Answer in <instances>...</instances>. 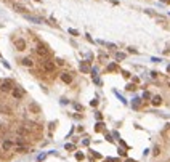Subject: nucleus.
I'll list each match as a JSON object with an SVG mask.
<instances>
[{
  "label": "nucleus",
  "mask_w": 170,
  "mask_h": 162,
  "mask_svg": "<svg viewBox=\"0 0 170 162\" xmlns=\"http://www.w3.org/2000/svg\"><path fill=\"white\" fill-rule=\"evenodd\" d=\"M13 82H11L10 79L7 80H3L2 83H0V92H3V93H11V90H13Z\"/></svg>",
  "instance_id": "obj_1"
},
{
  "label": "nucleus",
  "mask_w": 170,
  "mask_h": 162,
  "mask_svg": "<svg viewBox=\"0 0 170 162\" xmlns=\"http://www.w3.org/2000/svg\"><path fill=\"white\" fill-rule=\"evenodd\" d=\"M11 95H13V98H15V100H21V98L24 96V92H23V88L15 87L13 90H11Z\"/></svg>",
  "instance_id": "obj_2"
},
{
  "label": "nucleus",
  "mask_w": 170,
  "mask_h": 162,
  "mask_svg": "<svg viewBox=\"0 0 170 162\" xmlns=\"http://www.w3.org/2000/svg\"><path fill=\"white\" fill-rule=\"evenodd\" d=\"M15 47H16V50L24 51V50H26V40H24V39H16L15 40Z\"/></svg>",
  "instance_id": "obj_3"
},
{
  "label": "nucleus",
  "mask_w": 170,
  "mask_h": 162,
  "mask_svg": "<svg viewBox=\"0 0 170 162\" xmlns=\"http://www.w3.org/2000/svg\"><path fill=\"white\" fill-rule=\"evenodd\" d=\"M35 53H37L39 56H42V58H47V56H48V50L45 48L44 45H39V47H35Z\"/></svg>",
  "instance_id": "obj_4"
},
{
  "label": "nucleus",
  "mask_w": 170,
  "mask_h": 162,
  "mask_svg": "<svg viewBox=\"0 0 170 162\" xmlns=\"http://www.w3.org/2000/svg\"><path fill=\"white\" fill-rule=\"evenodd\" d=\"M44 71H45V72H53V71H55V64L51 61H44Z\"/></svg>",
  "instance_id": "obj_5"
},
{
  "label": "nucleus",
  "mask_w": 170,
  "mask_h": 162,
  "mask_svg": "<svg viewBox=\"0 0 170 162\" xmlns=\"http://www.w3.org/2000/svg\"><path fill=\"white\" fill-rule=\"evenodd\" d=\"M151 103H153L154 106H161V104H162V96H159V95H156V96H153V100H151Z\"/></svg>",
  "instance_id": "obj_6"
},
{
  "label": "nucleus",
  "mask_w": 170,
  "mask_h": 162,
  "mask_svg": "<svg viewBox=\"0 0 170 162\" xmlns=\"http://www.w3.org/2000/svg\"><path fill=\"white\" fill-rule=\"evenodd\" d=\"M21 63H23V66H27V68H32V66H34V61L31 58H23Z\"/></svg>",
  "instance_id": "obj_7"
},
{
  "label": "nucleus",
  "mask_w": 170,
  "mask_h": 162,
  "mask_svg": "<svg viewBox=\"0 0 170 162\" xmlns=\"http://www.w3.org/2000/svg\"><path fill=\"white\" fill-rule=\"evenodd\" d=\"M61 80L64 83H72V75L71 74H61Z\"/></svg>",
  "instance_id": "obj_8"
},
{
  "label": "nucleus",
  "mask_w": 170,
  "mask_h": 162,
  "mask_svg": "<svg viewBox=\"0 0 170 162\" xmlns=\"http://www.w3.org/2000/svg\"><path fill=\"white\" fill-rule=\"evenodd\" d=\"M2 148L5 149V151H10L11 148H13V141H10V140H7V141H3V145H2Z\"/></svg>",
  "instance_id": "obj_9"
},
{
  "label": "nucleus",
  "mask_w": 170,
  "mask_h": 162,
  "mask_svg": "<svg viewBox=\"0 0 170 162\" xmlns=\"http://www.w3.org/2000/svg\"><path fill=\"white\" fill-rule=\"evenodd\" d=\"M29 109H31V111H32L34 114H37V112L40 111V107H39L37 104H35V103H31V106H29Z\"/></svg>",
  "instance_id": "obj_10"
},
{
  "label": "nucleus",
  "mask_w": 170,
  "mask_h": 162,
  "mask_svg": "<svg viewBox=\"0 0 170 162\" xmlns=\"http://www.w3.org/2000/svg\"><path fill=\"white\" fill-rule=\"evenodd\" d=\"M18 133H19V135H27L29 132H27L26 128H24V127H19V128H18Z\"/></svg>",
  "instance_id": "obj_11"
},
{
  "label": "nucleus",
  "mask_w": 170,
  "mask_h": 162,
  "mask_svg": "<svg viewBox=\"0 0 170 162\" xmlns=\"http://www.w3.org/2000/svg\"><path fill=\"white\" fill-rule=\"evenodd\" d=\"M0 111H2L3 114H10V112H11L10 107H7V106H0Z\"/></svg>",
  "instance_id": "obj_12"
},
{
  "label": "nucleus",
  "mask_w": 170,
  "mask_h": 162,
  "mask_svg": "<svg viewBox=\"0 0 170 162\" xmlns=\"http://www.w3.org/2000/svg\"><path fill=\"white\" fill-rule=\"evenodd\" d=\"M15 10H16V11H19V13H24V11H26V8L21 7V5H15Z\"/></svg>",
  "instance_id": "obj_13"
},
{
  "label": "nucleus",
  "mask_w": 170,
  "mask_h": 162,
  "mask_svg": "<svg viewBox=\"0 0 170 162\" xmlns=\"http://www.w3.org/2000/svg\"><path fill=\"white\" fill-rule=\"evenodd\" d=\"M119 68H117V64H109L108 66V71H117Z\"/></svg>",
  "instance_id": "obj_14"
},
{
  "label": "nucleus",
  "mask_w": 170,
  "mask_h": 162,
  "mask_svg": "<svg viewBox=\"0 0 170 162\" xmlns=\"http://www.w3.org/2000/svg\"><path fill=\"white\" fill-rule=\"evenodd\" d=\"M159 154H161V148H159V146H156V148H154V151H153V156H159Z\"/></svg>",
  "instance_id": "obj_15"
},
{
  "label": "nucleus",
  "mask_w": 170,
  "mask_h": 162,
  "mask_svg": "<svg viewBox=\"0 0 170 162\" xmlns=\"http://www.w3.org/2000/svg\"><path fill=\"white\" fill-rule=\"evenodd\" d=\"M16 151H18V153H26V151H27V148H26V146H24V148H23V146H19V148L16 149Z\"/></svg>",
  "instance_id": "obj_16"
},
{
  "label": "nucleus",
  "mask_w": 170,
  "mask_h": 162,
  "mask_svg": "<svg viewBox=\"0 0 170 162\" xmlns=\"http://www.w3.org/2000/svg\"><path fill=\"white\" fill-rule=\"evenodd\" d=\"M76 159H77V160H82V159H83V154H82V153H77V154H76Z\"/></svg>",
  "instance_id": "obj_17"
},
{
  "label": "nucleus",
  "mask_w": 170,
  "mask_h": 162,
  "mask_svg": "<svg viewBox=\"0 0 170 162\" xmlns=\"http://www.w3.org/2000/svg\"><path fill=\"white\" fill-rule=\"evenodd\" d=\"M95 130H96V132H101V130H103V124H96Z\"/></svg>",
  "instance_id": "obj_18"
},
{
  "label": "nucleus",
  "mask_w": 170,
  "mask_h": 162,
  "mask_svg": "<svg viewBox=\"0 0 170 162\" xmlns=\"http://www.w3.org/2000/svg\"><path fill=\"white\" fill-rule=\"evenodd\" d=\"M116 58H117V59H124V58H125V55H124V53H117Z\"/></svg>",
  "instance_id": "obj_19"
},
{
  "label": "nucleus",
  "mask_w": 170,
  "mask_h": 162,
  "mask_svg": "<svg viewBox=\"0 0 170 162\" xmlns=\"http://www.w3.org/2000/svg\"><path fill=\"white\" fill-rule=\"evenodd\" d=\"M74 106H76L77 111H83V106H82V104H74Z\"/></svg>",
  "instance_id": "obj_20"
},
{
  "label": "nucleus",
  "mask_w": 170,
  "mask_h": 162,
  "mask_svg": "<svg viewBox=\"0 0 170 162\" xmlns=\"http://www.w3.org/2000/svg\"><path fill=\"white\" fill-rule=\"evenodd\" d=\"M82 71H83V72H87V71H88V66H87V64H82Z\"/></svg>",
  "instance_id": "obj_21"
},
{
  "label": "nucleus",
  "mask_w": 170,
  "mask_h": 162,
  "mask_svg": "<svg viewBox=\"0 0 170 162\" xmlns=\"http://www.w3.org/2000/svg\"><path fill=\"white\" fill-rule=\"evenodd\" d=\"M122 74H124V77H125V79H129V77H130V72H127V71H124Z\"/></svg>",
  "instance_id": "obj_22"
},
{
  "label": "nucleus",
  "mask_w": 170,
  "mask_h": 162,
  "mask_svg": "<svg viewBox=\"0 0 170 162\" xmlns=\"http://www.w3.org/2000/svg\"><path fill=\"white\" fill-rule=\"evenodd\" d=\"M133 106L138 107V106H140V101H138V100H136V101H133Z\"/></svg>",
  "instance_id": "obj_23"
},
{
  "label": "nucleus",
  "mask_w": 170,
  "mask_h": 162,
  "mask_svg": "<svg viewBox=\"0 0 170 162\" xmlns=\"http://www.w3.org/2000/svg\"><path fill=\"white\" fill-rule=\"evenodd\" d=\"M106 162H117L116 159H106Z\"/></svg>",
  "instance_id": "obj_24"
},
{
  "label": "nucleus",
  "mask_w": 170,
  "mask_h": 162,
  "mask_svg": "<svg viewBox=\"0 0 170 162\" xmlns=\"http://www.w3.org/2000/svg\"><path fill=\"white\" fill-rule=\"evenodd\" d=\"M167 71H168V72H170V66H168V68H167Z\"/></svg>",
  "instance_id": "obj_25"
},
{
  "label": "nucleus",
  "mask_w": 170,
  "mask_h": 162,
  "mask_svg": "<svg viewBox=\"0 0 170 162\" xmlns=\"http://www.w3.org/2000/svg\"><path fill=\"white\" fill-rule=\"evenodd\" d=\"M127 162H133V160H127Z\"/></svg>",
  "instance_id": "obj_26"
},
{
  "label": "nucleus",
  "mask_w": 170,
  "mask_h": 162,
  "mask_svg": "<svg viewBox=\"0 0 170 162\" xmlns=\"http://www.w3.org/2000/svg\"><path fill=\"white\" fill-rule=\"evenodd\" d=\"M35 2H39V0H35Z\"/></svg>",
  "instance_id": "obj_27"
},
{
  "label": "nucleus",
  "mask_w": 170,
  "mask_h": 162,
  "mask_svg": "<svg viewBox=\"0 0 170 162\" xmlns=\"http://www.w3.org/2000/svg\"><path fill=\"white\" fill-rule=\"evenodd\" d=\"M168 85H170V82H168Z\"/></svg>",
  "instance_id": "obj_28"
}]
</instances>
